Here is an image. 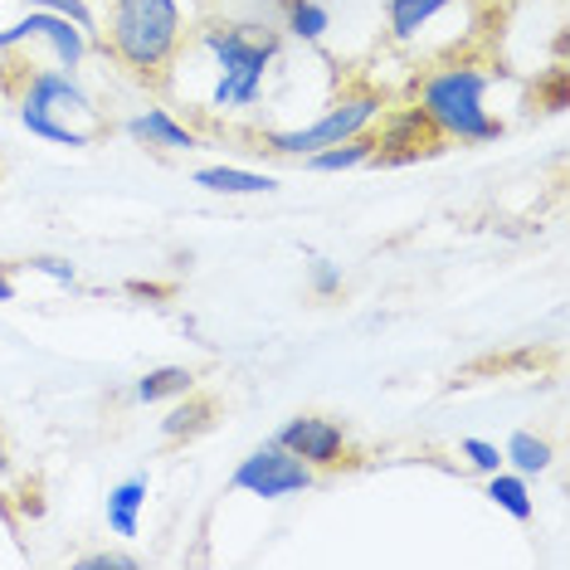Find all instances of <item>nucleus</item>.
<instances>
[{"instance_id": "11", "label": "nucleus", "mask_w": 570, "mask_h": 570, "mask_svg": "<svg viewBox=\"0 0 570 570\" xmlns=\"http://www.w3.org/2000/svg\"><path fill=\"white\" fill-rule=\"evenodd\" d=\"M196 186L210 196H274L278 180L268 171H244V166H200Z\"/></svg>"}, {"instance_id": "7", "label": "nucleus", "mask_w": 570, "mask_h": 570, "mask_svg": "<svg viewBox=\"0 0 570 570\" xmlns=\"http://www.w3.org/2000/svg\"><path fill=\"white\" fill-rule=\"evenodd\" d=\"M239 492H254V498L264 502H278V498H293V492H307L317 483V469H307L297 453H288L283 444H274L268 439L264 449H254L249 459L235 469V478H229Z\"/></svg>"}, {"instance_id": "14", "label": "nucleus", "mask_w": 570, "mask_h": 570, "mask_svg": "<svg viewBox=\"0 0 570 570\" xmlns=\"http://www.w3.org/2000/svg\"><path fill=\"white\" fill-rule=\"evenodd\" d=\"M371 151H375V137L361 132V137L336 141V147H322V151H313V157H303V161H307V171L327 176V171H352V166H366Z\"/></svg>"}, {"instance_id": "3", "label": "nucleus", "mask_w": 570, "mask_h": 570, "mask_svg": "<svg viewBox=\"0 0 570 570\" xmlns=\"http://www.w3.org/2000/svg\"><path fill=\"white\" fill-rule=\"evenodd\" d=\"M488 88H492L488 69H478V63H449V69H434L414 83V108L449 141L483 147V141L502 137V122L488 112Z\"/></svg>"}, {"instance_id": "12", "label": "nucleus", "mask_w": 570, "mask_h": 570, "mask_svg": "<svg viewBox=\"0 0 570 570\" xmlns=\"http://www.w3.org/2000/svg\"><path fill=\"white\" fill-rule=\"evenodd\" d=\"M141 508H147V473H132L127 483L108 492V531L132 541L141 531Z\"/></svg>"}, {"instance_id": "4", "label": "nucleus", "mask_w": 570, "mask_h": 570, "mask_svg": "<svg viewBox=\"0 0 570 570\" xmlns=\"http://www.w3.org/2000/svg\"><path fill=\"white\" fill-rule=\"evenodd\" d=\"M20 127L55 147H94L108 137V122H98L94 98L73 83L69 69H35L20 94Z\"/></svg>"}, {"instance_id": "17", "label": "nucleus", "mask_w": 570, "mask_h": 570, "mask_svg": "<svg viewBox=\"0 0 570 570\" xmlns=\"http://www.w3.org/2000/svg\"><path fill=\"white\" fill-rule=\"evenodd\" d=\"M551 444L541 434H531V430H517L512 439H508V449H502V463H512L522 478H531V473H547L551 469Z\"/></svg>"}, {"instance_id": "20", "label": "nucleus", "mask_w": 570, "mask_h": 570, "mask_svg": "<svg viewBox=\"0 0 570 570\" xmlns=\"http://www.w3.org/2000/svg\"><path fill=\"white\" fill-rule=\"evenodd\" d=\"M30 10H55V16H69L73 24H79L83 35H94L98 30V20H94V10L83 6V0H24Z\"/></svg>"}, {"instance_id": "24", "label": "nucleus", "mask_w": 570, "mask_h": 570, "mask_svg": "<svg viewBox=\"0 0 570 570\" xmlns=\"http://www.w3.org/2000/svg\"><path fill=\"white\" fill-rule=\"evenodd\" d=\"M24 268H35V274H45V278H55V283H73V278H79L69 258H30Z\"/></svg>"}, {"instance_id": "18", "label": "nucleus", "mask_w": 570, "mask_h": 570, "mask_svg": "<svg viewBox=\"0 0 570 570\" xmlns=\"http://www.w3.org/2000/svg\"><path fill=\"white\" fill-rule=\"evenodd\" d=\"M283 20H288L293 40H303V45H317L332 24L327 6H317V0H288V6H283Z\"/></svg>"}, {"instance_id": "22", "label": "nucleus", "mask_w": 570, "mask_h": 570, "mask_svg": "<svg viewBox=\"0 0 570 570\" xmlns=\"http://www.w3.org/2000/svg\"><path fill=\"white\" fill-rule=\"evenodd\" d=\"M307 283H313L317 297H336L346 278H342V268H336V264H327V258H313V268H307Z\"/></svg>"}, {"instance_id": "2", "label": "nucleus", "mask_w": 570, "mask_h": 570, "mask_svg": "<svg viewBox=\"0 0 570 570\" xmlns=\"http://www.w3.org/2000/svg\"><path fill=\"white\" fill-rule=\"evenodd\" d=\"M180 40H186V16L176 0H108V55L132 79H166Z\"/></svg>"}, {"instance_id": "6", "label": "nucleus", "mask_w": 570, "mask_h": 570, "mask_svg": "<svg viewBox=\"0 0 570 570\" xmlns=\"http://www.w3.org/2000/svg\"><path fill=\"white\" fill-rule=\"evenodd\" d=\"M375 137V151H371V161L366 166H410V161H430L439 157V151L449 147V137L439 132V127L424 118L420 108H395V112H381V132H371Z\"/></svg>"}, {"instance_id": "26", "label": "nucleus", "mask_w": 570, "mask_h": 570, "mask_svg": "<svg viewBox=\"0 0 570 570\" xmlns=\"http://www.w3.org/2000/svg\"><path fill=\"white\" fill-rule=\"evenodd\" d=\"M10 469V449H6V439H0V473Z\"/></svg>"}, {"instance_id": "27", "label": "nucleus", "mask_w": 570, "mask_h": 570, "mask_svg": "<svg viewBox=\"0 0 570 570\" xmlns=\"http://www.w3.org/2000/svg\"><path fill=\"white\" fill-rule=\"evenodd\" d=\"M274 6H288V0H274Z\"/></svg>"}, {"instance_id": "13", "label": "nucleus", "mask_w": 570, "mask_h": 570, "mask_svg": "<svg viewBox=\"0 0 570 570\" xmlns=\"http://www.w3.org/2000/svg\"><path fill=\"white\" fill-rule=\"evenodd\" d=\"M488 502L492 508H502L512 517V522H531L537 517V502H531V488L522 473H488Z\"/></svg>"}, {"instance_id": "9", "label": "nucleus", "mask_w": 570, "mask_h": 570, "mask_svg": "<svg viewBox=\"0 0 570 570\" xmlns=\"http://www.w3.org/2000/svg\"><path fill=\"white\" fill-rule=\"evenodd\" d=\"M274 444L297 453L307 469H336L346 459V430L327 414H297L274 434Z\"/></svg>"}, {"instance_id": "25", "label": "nucleus", "mask_w": 570, "mask_h": 570, "mask_svg": "<svg viewBox=\"0 0 570 570\" xmlns=\"http://www.w3.org/2000/svg\"><path fill=\"white\" fill-rule=\"evenodd\" d=\"M0 303H16V278H10V264H0Z\"/></svg>"}, {"instance_id": "5", "label": "nucleus", "mask_w": 570, "mask_h": 570, "mask_svg": "<svg viewBox=\"0 0 570 570\" xmlns=\"http://www.w3.org/2000/svg\"><path fill=\"white\" fill-rule=\"evenodd\" d=\"M381 112H385V98L375 94V88H352V94L336 98L317 122L293 127V132H264L258 137V151H274V157H313L322 147H336V141H346V137L371 132Z\"/></svg>"}, {"instance_id": "23", "label": "nucleus", "mask_w": 570, "mask_h": 570, "mask_svg": "<svg viewBox=\"0 0 570 570\" xmlns=\"http://www.w3.org/2000/svg\"><path fill=\"white\" fill-rule=\"evenodd\" d=\"M73 566L79 570H137L141 561L137 556H127V551H94V556H79Z\"/></svg>"}, {"instance_id": "16", "label": "nucleus", "mask_w": 570, "mask_h": 570, "mask_svg": "<svg viewBox=\"0 0 570 570\" xmlns=\"http://www.w3.org/2000/svg\"><path fill=\"white\" fill-rule=\"evenodd\" d=\"M196 391V371L190 366H157L137 381V400L141 405H157V400H171V395H190Z\"/></svg>"}, {"instance_id": "8", "label": "nucleus", "mask_w": 570, "mask_h": 570, "mask_svg": "<svg viewBox=\"0 0 570 570\" xmlns=\"http://www.w3.org/2000/svg\"><path fill=\"white\" fill-rule=\"evenodd\" d=\"M24 40H45L69 73L88 59V35L69 16H55V10H30L24 20L6 24V30H0V55H6V49H16V45H24Z\"/></svg>"}, {"instance_id": "1", "label": "nucleus", "mask_w": 570, "mask_h": 570, "mask_svg": "<svg viewBox=\"0 0 570 570\" xmlns=\"http://www.w3.org/2000/svg\"><path fill=\"white\" fill-rule=\"evenodd\" d=\"M278 30L268 24H210L200 30V49L210 55V98L205 112H235V108H254L264 94V79L278 59Z\"/></svg>"}, {"instance_id": "10", "label": "nucleus", "mask_w": 570, "mask_h": 570, "mask_svg": "<svg viewBox=\"0 0 570 570\" xmlns=\"http://www.w3.org/2000/svg\"><path fill=\"white\" fill-rule=\"evenodd\" d=\"M122 132L137 141V147H151V151H196L200 147V132L186 122L171 118V108H147V112H132L122 122Z\"/></svg>"}, {"instance_id": "15", "label": "nucleus", "mask_w": 570, "mask_h": 570, "mask_svg": "<svg viewBox=\"0 0 570 570\" xmlns=\"http://www.w3.org/2000/svg\"><path fill=\"white\" fill-rule=\"evenodd\" d=\"M453 0H391L385 6V16H391V35L395 40H414V35L424 30L434 16H444Z\"/></svg>"}, {"instance_id": "19", "label": "nucleus", "mask_w": 570, "mask_h": 570, "mask_svg": "<svg viewBox=\"0 0 570 570\" xmlns=\"http://www.w3.org/2000/svg\"><path fill=\"white\" fill-rule=\"evenodd\" d=\"M205 420H210V405H205V400H186V405H176L161 420V434L166 439H190V434L205 430Z\"/></svg>"}, {"instance_id": "21", "label": "nucleus", "mask_w": 570, "mask_h": 570, "mask_svg": "<svg viewBox=\"0 0 570 570\" xmlns=\"http://www.w3.org/2000/svg\"><path fill=\"white\" fill-rule=\"evenodd\" d=\"M459 453L473 463L478 473H498V469H502V449H498V444H488V439H463Z\"/></svg>"}]
</instances>
